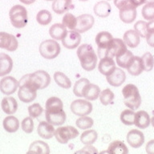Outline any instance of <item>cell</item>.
<instances>
[{"label": "cell", "mask_w": 154, "mask_h": 154, "mask_svg": "<svg viewBox=\"0 0 154 154\" xmlns=\"http://www.w3.org/2000/svg\"><path fill=\"white\" fill-rule=\"evenodd\" d=\"M151 124H152V126H153V128H154V116H152V119H151Z\"/></svg>", "instance_id": "cell-55"}, {"label": "cell", "mask_w": 154, "mask_h": 154, "mask_svg": "<svg viewBox=\"0 0 154 154\" xmlns=\"http://www.w3.org/2000/svg\"><path fill=\"white\" fill-rule=\"evenodd\" d=\"M81 42V35L79 32L73 30L67 31V35L62 39V44L67 49H75Z\"/></svg>", "instance_id": "cell-15"}, {"label": "cell", "mask_w": 154, "mask_h": 154, "mask_svg": "<svg viewBox=\"0 0 154 154\" xmlns=\"http://www.w3.org/2000/svg\"><path fill=\"white\" fill-rule=\"evenodd\" d=\"M1 108L7 115H13L18 109V103L16 100L11 96H6L1 102Z\"/></svg>", "instance_id": "cell-21"}, {"label": "cell", "mask_w": 154, "mask_h": 154, "mask_svg": "<svg viewBox=\"0 0 154 154\" xmlns=\"http://www.w3.org/2000/svg\"><path fill=\"white\" fill-rule=\"evenodd\" d=\"M94 124L93 120L89 116H80L79 119H77L75 121V125L77 128L79 129H88L92 127Z\"/></svg>", "instance_id": "cell-41"}, {"label": "cell", "mask_w": 154, "mask_h": 154, "mask_svg": "<svg viewBox=\"0 0 154 154\" xmlns=\"http://www.w3.org/2000/svg\"><path fill=\"white\" fill-rule=\"evenodd\" d=\"M55 128L53 125L48 121H41L38 124V128H37V132L38 136L42 137L43 139L48 140L52 138L55 136Z\"/></svg>", "instance_id": "cell-20"}, {"label": "cell", "mask_w": 154, "mask_h": 154, "mask_svg": "<svg viewBox=\"0 0 154 154\" xmlns=\"http://www.w3.org/2000/svg\"><path fill=\"white\" fill-rule=\"evenodd\" d=\"M130 2V0H114V5L120 10Z\"/></svg>", "instance_id": "cell-50"}, {"label": "cell", "mask_w": 154, "mask_h": 154, "mask_svg": "<svg viewBox=\"0 0 154 154\" xmlns=\"http://www.w3.org/2000/svg\"><path fill=\"white\" fill-rule=\"evenodd\" d=\"M126 69L128 70V73L133 76H137L141 74L144 71L141 58L139 56H134Z\"/></svg>", "instance_id": "cell-25"}, {"label": "cell", "mask_w": 154, "mask_h": 154, "mask_svg": "<svg viewBox=\"0 0 154 154\" xmlns=\"http://www.w3.org/2000/svg\"><path fill=\"white\" fill-rule=\"evenodd\" d=\"M77 56L84 70L91 72L96 68L98 57L90 44L84 43L79 46L77 49Z\"/></svg>", "instance_id": "cell-1"}, {"label": "cell", "mask_w": 154, "mask_h": 154, "mask_svg": "<svg viewBox=\"0 0 154 154\" xmlns=\"http://www.w3.org/2000/svg\"><path fill=\"white\" fill-rule=\"evenodd\" d=\"M124 42L129 48H135L140 43V38L135 30H128L124 34Z\"/></svg>", "instance_id": "cell-26"}, {"label": "cell", "mask_w": 154, "mask_h": 154, "mask_svg": "<svg viewBox=\"0 0 154 154\" xmlns=\"http://www.w3.org/2000/svg\"><path fill=\"white\" fill-rule=\"evenodd\" d=\"M127 142L132 148L138 149L144 143V133L137 129L130 130L127 134Z\"/></svg>", "instance_id": "cell-17"}, {"label": "cell", "mask_w": 154, "mask_h": 154, "mask_svg": "<svg viewBox=\"0 0 154 154\" xmlns=\"http://www.w3.org/2000/svg\"><path fill=\"white\" fill-rule=\"evenodd\" d=\"M2 125L7 132L13 133L19 130V121L14 116H8L3 120Z\"/></svg>", "instance_id": "cell-31"}, {"label": "cell", "mask_w": 154, "mask_h": 154, "mask_svg": "<svg viewBox=\"0 0 154 154\" xmlns=\"http://www.w3.org/2000/svg\"><path fill=\"white\" fill-rule=\"evenodd\" d=\"M54 79L55 83L63 88L68 89L72 86V82L68 77L61 72H56L54 74Z\"/></svg>", "instance_id": "cell-33"}, {"label": "cell", "mask_w": 154, "mask_h": 154, "mask_svg": "<svg viewBox=\"0 0 154 154\" xmlns=\"http://www.w3.org/2000/svg\"><path fill=\"white\" fill-rule=\"evenodd\" d=\"M112 39V35L108 31H101L96 35V45L98 46L97 52H98V56L100 59L106 56V51Z\"/></svg>", "instance_id": "cell-8"}, {"label": "cell", "mask_w": 154, "mask_h": 154, "mask_svg": "<svg viewBox=\"0 0 154 154\" xmlns=\"http://www.w3.org/2000/svg\"><path fill=\"white\" fill-rule=\"evenodd\" d=\"M28 79L37 90L46 88L51 83L50 75L43 70H38L31 74H28Z\"/></svg>", "instance_id": "cell-6"}, {"label": "cell", "mask_w": 154, "mask_h": 154, "mask_svg": "<svg viewBox=\"0 0 154 154\" xmlns=\"http://www.w3.org/2000/svg\"><path fill=\"white\" fill-rule=\"evenodd\" d=\"M106 79L108 84L112 86L120 87L125 83L126 79V74L122 69L116 67L114 71L106 77Z\"/></svg>", "instance_id": "cell-18"}, {"label": "cell", "mask_w": 154, "mask_h": 154, "mask_svg": "<svg viewBox=\"0 0 154 154\" xmlns=\"http://www.w3.org/2000/svg\"><path fill=\"white\" fill-rule=\"evenodd\" d=\"M90 83L88 79L86 78H81L79 80L75 82V84L73 88V92L78 97H83V92L85 88V87Z\"/></svg>", "instance_id": "cell-38"}, {"label": "cell", "mask_w": 154, "mask_h": 154, "mask_svg": "<svg viewBox=\"0 0 154 154\" xmlns=\"http://www.w3.org/2000/svg\"><path fill=\"white\" fill-rule=\"evenodd\" d=\"M142 16L147 20L154 19V2H149L144 5L142 8Z\"/></svg>", "instance_id": "cell-43"}, {"label": "cell", "mask_w": 154, "mask_h": 154, "mask_svg": "<svg viewBox=\"0 0 154 154\" xmlns=\"http://www.w3.org/2000/svg\"><path fill=\"white\" fill-rule=\"evenodd\" d=\"M127 50V45L122 39L113 38L106 51V56L111 58L117 57L119 55H122Z\"/></svg>", "instance_id": "cell-11"}, {"label": "cell", "mask_w": 154, "mask_h": 154, "mask_svg": "<svg viewBox=\"0 0 154 154\" xmlns=\"http://www.w3.org/2000/svg\"><path fill=\"white\" fill-rule=\"evenodd\" d=\"M67 33V28L61 23L53 24L49 29V35L55 40H62Z\"/></svg>", "instance_id": "cell-27"}, {"label": "cell", "mask_w": 154, "mask_h": 154, "mask_svg": "<svg viewBox=\"0 0 154 154\" xmlns=\"http://www.w3.org/2000/svg\"><path fill=\"white\" fill-rule=\"evenodd\" d=\"M147 27H148V32H149V31H154V19L150 20V21L148 23Z\"/></svg>", "instance_id": "cell-53"}, {"label": "cell", "mask_w": 154, "mask_h": 154, "mask_svg": "<svg viewBox=\"0 0 154 154\" xmlns=\"http://www.w3.org/2000/svg\"><path fill=\"white\" fill-rule=\"evenodd\" d=\"M79 136V131L72 126L58 128L55 131V137L60 144H67L70 140L75 139Z\"/></svg>", "instance_id": "cell-7"}, {"label": "cell", "mask_w": 154, "mask_h": 154, "mask_svg": "<svg viewBox=\"0 0 154 154\" xmlns=\"http://www.w3.org/2000/svg\"><path fill=\"white\" fill-rule=\"evenodd\" d=\"M46 1H53V0H46Z\"/></svg>", "instance_id": "cell-58"}, {"label": "cell", "mask_w": 154, "mask_h": 154, "mask_svg": "<svg viewBox=\"0 0 154 154\" xmlns=\"http://www.w3.org/2000/svg\"><path fill=\"white\" fill-rule=\"evenodd\" d=\"M108 1H110V0H108Z\"/></svg>", "instance_id": "cell-59"}, {"label": "cell", "mask_w": 154, "mask_h": 154, "mask_svg": "<svg viewBox=\"0 0 154 154\" xmlns=\"http://www.w3.org/2000/svg\"><path fill=\"white\" fill-rule=\"evenodd\" d=\"M145 150L148 154H154V140H151L147 143Z\"/></svg>", "instance_id": "cell-51"}, {"label": "cell", "mask_w": 154, "mask_h": 154, "mask_svg": "<svg viewBox=\"0 0 154 154\" xmlns=\"http://www.w3.org/2000/svg\"><path fill=\"white\" fill-rule=\"evenodd\" d=\"M135 112L132 109H125L120 113V120L125 125H134Z\"/></svg>", "instance_id": "cell-37"}, {"label": "cell", "mask_w": 154, "mask_h": 154, "mask_svg": "<svg viewBox=\"0 0 154 154\" xmlns=\"http://www.w3.org/2000/svg\"><path fill=\"white\" fill-rule=\"evenodd\" d=\"M19 1L26 5L32 4V3H34V2H35V0H19Z\"/></svg>", "instance_id": "cell-54"}, {"label": "cell", "mask_w": 154, "mask_h": 154, "mask_svg": "<svg viewBox=\"0 0 154 154\" xmlns=\"http://www.w3.org/2000/svg\"><path fill=\"white\" fill-rule=\"evenodd\" d=\"M19 89L18 90V96L23 103H31L35 100L37 96V89L29 81L28 74L22 77L19 81Z\"/></svg>", "instance_id": "cell-3"}, {"label": "cell", "mask_w": 154, "mask_h": 154, "mask_svg": "<svg viewBox=\"0 0 154 154\" xmlns=\"http://www.w3.org/2000/svg\"><path fill=\"white\" fill-rule=\"evenodd\" d=\"M100 94V88L98 85L89 83L84 90L83 97L88 100H96Z\"/></svg>", "instance_id": "cell-28"}, {"label": "cell", "mask_w": 154, "mask_h": 154, "mask_svg": "<svg viewBox=\"0 0 154 154\" xmlns=\"http://www.w3.org/2000/svg\"><path fill=\"white\" fill-rule=\"evenodd\" d=\"M147 25H148V23L145 21H143V20L137 21L134 25V30L142 38H146L147 34H148Z\"/></svg>", "instance_id": "cell-45"}, {"label": "cell", "mask_w": 154, "mask_h": 154, "mask_svg": "<svg viewBox=\"0 0 154 154\" xmlns=\"http://www.w3.org/2000/svg\"><path fill=\"white\" fill-rule=\"evenodd\" d=\"M137 7H135L133 5L129 2L125 7L120 10V19L124 22L125 23H131L134 21L137 18Z\"/></svg>", "instance_id": "cell-16"}, {"label": "cell", "mask_w": 154, "mask_h": 154, "mask_svg": "<svg viewBox=\"0 0 154 154\" xmlns=\"http://www.w3.org/2000/svg\"><path fill=\"white\" fill-rule=\"evenodd\" d=\"M146 41L148 45L154 48V31H149L146 35Z\"/></svg>", "instance_id": "cell-49"}, {"label": "cell", "mask_w": 154, "mask_h": 154, "mask_svg": "<svg viewBox=\"0 0 154 154\" xmlns=\"http://www.w3.org/2000/svg\"><path fill=\"white\" fill-rule=\"evenodd\" d=\"M79 1H82V2H85V1H88V0H79Z\"/></svg>", "instance_id": "cell-57"}, {"label": "cell", "mask_w": 154, "mask_h": 154, "mask_svg": "<svg viewBox=\"0 0 154 154\" xmlns=\"http://www.w3.org/2000/svg\"><path fill=\"white\" fill-rule=\"evenodd\" d=\"M149 2H154V0H145V3H149Z\"/></svg>", "instance_id": "cell-56"}, {"label": "cell", "mask_w": 154, "mask_h": 154, "mask_svg": "<svg viewBox=\"0 0 154 154\" xmlns=\"http://www.w3.org/2000/svg\"><path fill=\"white\" fill-rule=\"evenodd\" d=\"M150 123H151V120H150L149 115L145 111H138L135 114L134 125L137 128H141V129H145L149 127Z\"/></svg>", "instance_id": "cell-23"}, {"label": "cell", "mask_w": 154, "mask_h": 154, "mask_svg": "<svg viewBox=\"0 0 154 154\" xmlns=\"http://www.w3.org/2000/svg\"><path fill=\"white\" fill-rule=\"evenodd\" d=\"M43 108L38 103H33L32 105H30L28 107L29 116L32 118H38L43 113Z\"/></svg>", "instance_id": "cell-46"}, {"label": "cell", "mask_w": 154, "mask_h": 154, "mask_svg": "<svg viewBox=\"0 0 154 154\" xmlns=\"http://www.w3.org/2000/svg\"><path fill=\"white\" fill-rule=\"evenodd\" d=\"M141 60L144 71H146V72H150V71L152 70V68H153L154 67V59L151 53H144V55H143V56L141 57Z\"/></svg>", "instance_id": "cell-42"}, {"label": "cell", "mask_w": 154, "mask_h": 154, "mask_svg": "<svg viewBox=\"0 0 154 154\" xmlns=\"http://www.w3.org/2000/svg\"><path fill=\"white\" fill-rule=\"evenodd\" d=\"M46 120L53 126H60L66 121V113L63 108L46 109Z\"/></svg>", "instance_id": "cell-9"}, {"label": "cell", "mask_w": 154, "mask_h": 154, "mask_svg": "<svg viewBox=\"0 0 154 154\" xmlns=\"http://www.w3.org/2000/svg\"><path fill=\"white\" fill-rule=\"evenodd\" d=\"M71 111L73 114L79 116H88L92 112V104L85 100H75L71 103Z\"/></svg>", "instance_id": "cell-10"}, {"label": "cell", "mask_w": 154, "mask_h": 154, "mask_svg": "<svg viewBox=\"0 0 154 154\" xmlns=\"http://www.w3.org/2000/svg\"><path fill=\"white\" fill-rule=\"evenodd\" d=\"M19 42L15 36L4 31L0 32V48L8 51H14L17 50Z\"/></svg>", "instance_id": "cell-12"}, {"label": "cell", "mask_w": 154, "mask_h": 154, "mask_svg": "<svg viewBox=\"0 0 154 154\" xmlns=\"http://www.w3.org/2000/svg\"><path fill=\"white\" fill-rule=\"evenodd\" d=\"M9 17L12 26L16 28H23L27 23V11L22 5H14L9 11Z\"/></svg>", "instance_id": "cell-4"}, {"label": "cell", "mask_w": 154, "mask_h": 154, "mask_svg": "<svg viewBox=\"0 0 154 154\" xmlns=\"http://www.w3.org/2000/svg\"><path fill=\"white\" fill-rule=\"evenodd\" d=\"M124 96V103L128 108L132 110H136L141 104V96L137 86L128 84L124 87L122 90Z\"/></svg>", "instance_id": "cell-2"}, {"label": "cell", "mask_w": 154, "mask_h": 154, "mask_svg": "<svg viewBox=\"0 0 154 154\" xmlns=\"http://www.w3.org/2000/svg\"><path fill=\"white\" fill-rule=\"evenodd\" d=\"M106 152L112 154H127L128 153V149L122 141L114 140L109 144Z\"/></svg>", "instance_id": "cell-32"}, {"label": "cell", "mask_w": 154, "mask_h": 154, "mask_svg": "<svg viewBox=\"0 0 154 154\" xmlns=\"http://www.w3.org/2000/svg\"><path fill=\"white\" fill-rule=\"evenodd\" d=\"M39 53L47 60H53L60 55L61 51L60 44L53 39H46L39 45Z\"/></svg>", "instance_id": "cell-5"}, {"label": "cell", "mask_w": 154, "mask_h": 154, "mask_svg": "<svg viewBox=\"0 0 154 154\" xmlns=\"http://www.w3.org/2000/svg\"><path fill=\"white\" fill-rule=\"evenodd\" d=\"M95 19L93 16L88 14H84L77 17V24L75 31L79 33H84L93 26Z\"/></svg>", "instance_id": "cell-14"}, {"label": "cell", "mask_w": 154, "mask_h": 154, "mask_svg": "<svg viewBox=\"0 0 154 154\" xmlns=\"http://www.w3.org/2000/svg\"><path fill=\"white\" fill-rule=\"evenodd\" d=\"M94 13L100 18H106L111 13L112 7L107 1H100L94 7Z\"/></svg>", "instance_id": "cell-30"}, {"label": "cell", "mask_w": 154, "mask_h": 154, "mask_svg": "<svg viewBox=\"0 0 154 154\" xmlns=\"http://www.w3.org/2000/svg\"><path fill=\"white\" fill-rule=\"evenodd\" d=\"M13 60L5 53H0V77L5 76L11 72Z\"/></svg>", "instance_id": "cell-22"}, {"label": "cell", "mask_w": 154, "mask_h": 154, "mask_svg": "<svg viewBox=\"0 0 154 154\" xmlns=\"http://www.w3.org/2000/svg\"><path fill=\"white\" fill-rule=\"evenodd\" d=\"M98 134L96 130L90 129L84 132L80 136V141L84 144H92L96 141Z\"/></svg>", "instance_id": "cell-34"}, {"label": "cell", "mask_w": 154, "mask_h": 154, "mask_svg": "<svg viewBox=\"0 0 154 154\" xmlns=\"http://www.w3.org/2000/svg\"><path fill=\"white\" fill-rule=\"evenodd\" d=\"M73 7L72 0H53L52 10L56 14H63Z\"/></svg>", "instance_id": "cell-24"}, {"label": "cell", "mask_w": 154, "mask_h": 154, "mask_svg": "<svg viewBox=\"0 0 154 154\" xmlns=\"http://www.w3.org/2000/svg\"><path fill=\"white\" fill-rule=\"evenodd\" d=\"M36 20L42 26H47L52 20V15L48 10H41L36 15Z\"/></svg>", "instance_id": "cell-36"}, {"label": "cell", "mask_w": 154, "mask_h": 154, "mask_svg": "<svg viewBox=\"0 0 154 154\" xmlns=\"http://www.w3.org/2000/svg\"><path fill=\"white\" fill-rule=\"evenodd\" d=\"M19 86V81L13 76L3 77L0 80V91L6 96L14 93Z\"/></svg>", "instance_id": "cell-13"}, {"label": "cell", "mask_w": 154, "mask_h": 154, "mask_svg": "<svg viewBox=\"0 0 154 154\" xmlns=\"http://www.w3.org/2000/svg\"><path fill=\"white\" fill-rule=\"evenodd\" d=\"M21 128L26 133H31L34 130L33 118L28 116L23 119L21 123Z\"/></svg>", "instance_id": "cell-47"}, {"label": "cell", "mask_w": 154, "mask_h": 154, "mask_svg": "<svg viewBox=\"0 0 154 154\" xmlns=\"http://www.w3.org/2000/svg\"><path fill=\"white\" fill-rule=\"evenodd\" d=\"M97 152L98 151L95 147L91 146V144H87V146L77 151L75 153H97Z\"/></svg>", "instance_id": "cell-48"}, {"label": "cell", "mask_w": 154, "mask_h": 154, "mask_svg": "<svg viewBox=\"0 0 154 154\" xmlns=\"http://www.w3.org/2000/svg\"><path fill=\"white\" fill-rule=\"evenodd\" d=\"M133 57H134V55L132 51L127 50L125 53H123L122 55L116 57V63L122 68H127Z\"/></svg>", "instance_id": "cell-35"}, {"label": "cell", "mask_w": 154, "mask_h": 154, "mask_svg": "<svg viewBox=\"0 0 154 154\" xmlns=\"http://www.w3.org/2000/svg\"><path fill=\"white\" fill-rule=\"evenodd\" d=\"M62 24L70 30H74L75 29L77 24V18L74 14L71 13H66L64 16L63 17Z\"/></svg>", "instance_id": "cell-39"}, {"label": "cell", "mask_w": 154, "mask_h": 154, "mask_svg": "<svg viewBox=\"0 0 154 154\" xmlns=\"http://www.w3.org/2000/svg\"><path fill=\"white\" fill-rule=\"evenodd\" d=\"M130 2L132 3L135 7H137L140 5L145 3V0H130Z\"/></svg>", "instance_id": "cell-52"}, {"label": "cell", "mask_w": 154, "mask_h": 154, "mask_svg": "<svg viewBox=\"0 0 154 154\" xmlns=\"http://www.w3.org/2000/svg\"><path fill=\"white\" fill-rule=\"evenodd\" d=\"M27 153L49 154L50 149L46 142L42 141V140H35L31 144Z\"/></svg>", "instance_id": "cell-29"}, {"label": "cell", "mask_w": 154, "mask_h": 154, "mask_svg": "<svg viewBox=\"0 0 154 154\" xmlns=\"http://www.w3.org/2000/svg\"><path fill=\"white\" fill-rule=\"evenodd\" d=\"M116 68V63L111 57H103L100 59L98 64V70L101 74L108 76Z\"/></svg>", "instance_id": "cell-19"}, {"label": "cell", "mask_w": 154, "mask_h": 154, "mask_svg": "<svg viewBox=\"0 0 154 154\" xmlns=\"http://www.w3.org/2000/svg\"><path fill=\"white\" fill-rule=\"evenodd\" d=\"M100 103L103 105H108L113 102V100L115 98V95L112 91H111L109 88H106L100 91Z\"/></svg>", "instance_id": "cell-40"}, {"label": "cell", "mask_w": 154, "mask_h": 154, "mask_svg": "<svg viewBox=\"0 0 154 154\" xmlns=\"http://www.w3.org/2000/svg\"><path fill=\"white\" fill-rule=\"evenodd\" d=\"M46 109H55V108H63V103L60 98L56 96H51L46 102Z\"/></svg>", "instance_id": "cell-44"}]
</instances>
